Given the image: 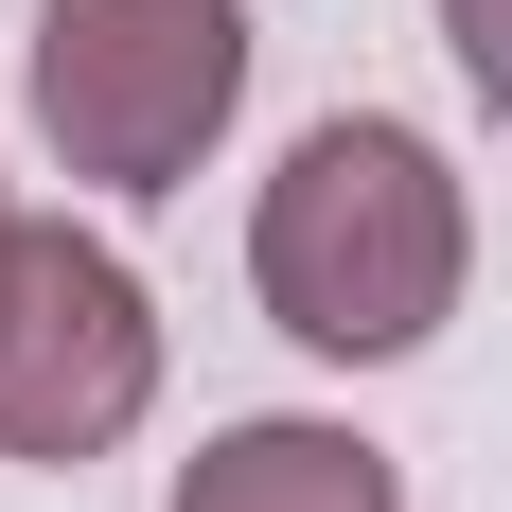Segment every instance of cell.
<instances>
[{"label": "cell", "instance_id": "3957f363", "mask_svg": "<svg viewBox=\"0 0 512 512\" xmlns=\"http://www.w3.org/2000/svg\"><path fill=\"white\" fill-rule=\"evenodd\" d=\"M159 407V301L142 265L106 248V230H18V283H0V460H106V442H142Z\"/></svg>", "mask_w": 512, "mask_h": 512}, {"label": "cell", "instance_id": "7a4b0ae2", "mask_svg": "<svg viewBox=\"0 0 512 512\" xmlns=\"http://www.w3.org/2000/svg\"><path fill=\"white\" fill-rule=\"evenodd\" d=\"M248 106V0H36V142L89 195H177Z\"/></svg>", "mask_w": 512, "mask_h": 512}, {"label": "cell", "instance_id": "277c9868", "mask_svg": "<svg viewBox=\"0 0 512 512\" xmlns=\"http://www.w3.org/2000/svg\"><path fill=\"white\" fill-rule=\"evenodd\" d=\"M159 512H407V477H389V442H354V424L265 407V424H212Z\"/></svg>", "mask_w": 512, "mask_h": 512}, {"label": "cell", "instance_id": "5b68a950", "mask_svg": "<svg viewBox=\"0 0 512 512\" xmlns=\"http://www.w3.org/2000/svg\"><path fill=\"white\" fill-rule=\"evenodd\" d=\"M442 53H460V89L512 124V0H442Z\"/></svg>", "mask_w": 512, "mask_h": 512}, {"label": "cell", "instance_id": "6da1fadb", "mask_svg": "<svg viewBox=\"0 0 512 512\" xmlns=\"http://www.w3.org/2000/svg\"><path fill=\"white\" fill-rule=\"evenodd\" d=\"M248 283H265V318H283L318 371L424 354V336L460 318V283H477L460 159L424 142V124H389V106L301 124L283 177H265V212H248Z\"/></svg>", "mask_w": 512, "mask_h": 512}, {"label": "cell", "instance_id": "8992f818", "mask_svg": "<svg viewBox=\"0 0 512 512\" xmlns=\"http://www.w3.org/2000/svg\"><path fill=\"white\" fill-rule=\"evenodd\" d=\"M18 230H36V212H18V195H0V283H18Z\"/></svg>", "mask_w": 512, "mask_h": 512}]
</instances>
